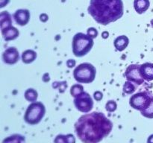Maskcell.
I'll use <instances>...</instances> for the list:
<instances>
[{
	"label": "cell",
	"mask_w": 153,
	"mask_h": 143,
	"mask_svg": "<svg viewBox=\"0 0 153 143\" xmlns=\"http://www.w3.org/2000/svg\"><path fill=\"white\" fill-rule=\"evenodd\" d=\"M113 123L105 115L93 112L81 116L75 124V132L85 143H97L111 133Z\"/></svg>",
	"instance_id": "obj_1"
},
{
	"label": "cell",
	"mask_w": 153,
	"mask_h": 143,
	"mask_svg": "<svg viewBox=\"0 0 153 143\" xmlns=\"http://www.w3.org/2000/svg\"><path fill=\"white\" fill-rule=\"evenodd\" d=\"M122 0H91L88 13L96 22L107 25L120 19L123 15Z\"/></svg>",
	"instance_id": "obj_2"
},
{
	"label": "cell",
	"mask_w": 153,
	"mask_h": 143,
	"mask_svg": "<svg viewBox=\"0 0 153 143\" xmlns=\"http://www.w3.org/2000/svg\"><path fill=\"white\" fill-rule=\"evenodd\" d=\"M94 46L92 37L83 33H77L73 39V52L75 56L83 57L86 55Z\"/></svg>",
	"instance_id": "obj_3"
},
{
	"label": "cell",
	"mask_w": 153,
	"mask_h": 143,
	"mask_svg": "<svg viewBox=\"0 0 153 143\" xmlns=\"http://www.w3.org/2000/svg\"><path fill=\"white\" fill-rule=\"evenodd\" d=\"M97 70L94 66L89 63H81L73 71V76L76 81L82 83H92L96 77Z\"/></svg>",
	"instance_id": "obj_4"
},
{
	"label": "cell",
	"mask_w": 153,
	"mask_h": 143,
	"mask_svg": "<svg viewBox=\"0 0 153 143\" xmlns=\"http://www.w3.org/2000/svg\"><path fill=\"white\" fill-rule=\"evenodd\" d=\"M45 113L46 107L44 104L39 101H34L27 108L24 116V120L28 125H37L44 117Z\"/></svg>",
	"instance_id": "obj_5"
},
{
	"label": "cell",
	"mask_w": 153,
	"mask_h": 143,
	"mask_svg": "<svg viewBox=\"0 0 153 143\" xmlns=\"http://www.w3.org/2000/svg\"><path fill=\"white\" fill-rule=\"evenodd\" d=\"M152 96V93L149 91L137 92L131 95L129 99V104L132 108L141 111L148 107Z\"/></svg>",
	"instance_id": "obj_6"
},
{
	"label": "cell",
	"mask_w": 153,
	"mask_h": 143,
	"mask_svg": "<svg viewBox=\"0 0 153 143\" xmlns=\"http://www.w3.org/2000/svg\"><path fill=\"white\" fill-rule=\"evenodd\" d=\"M74 104L76 109L82 113H89L94 107V101L91 95L86 92H83L76 97Z\"/></svg>",
	"instance_id": "obj_7"
},
{
	"label": "cell",
	"mask_w": 153,
	"mask_h": 143,
	"mask_svg": "<svg viewBox=\"0 0 153 143\" xmlns=\"http://www.w3.org/2000/svg\"><path fill=\"white\" fill-rule=\"evenodd\" d=\"M140 65L138 64H131L127 67L124 75L128 81H131L137 85L144 83V79L140 74Z\"/></svg>",
	"instance_id": "obj_8"
},
{
	"label": "cell",
	"mask_w": 153,
	"mask_h": 143,
	"mask_svg": "<svg viewBox=\"0 0 153 143\" xmlns=\"http://www.w3.org/2000/svg\"><path fill=\"white\" fill-rule=\"evenodd\" d=\"M2 59L4 63L7 64H15L19 59V52L15 47H10L6 49L2 55Z\"/></svg>",
	"instance_id": "obj_9"
},
{
	"label": "cell",
	"mask_w": 153,
	"mask_h": 143,
	"mask_svg": "<svg viewBox=\"0 0 153 143\" xmlns=\"http://www.w3.org/2000/svg\"><path fill=\"white\" fill-rule=\"evenodd\" d=\"M13 18L16 24L21 26L28 24L30 19V12L27 9H19L13 14Z\"/></svg>",
	"instance_id": "obj_10"
},
{
	"label": "cell",
	"mask_w": 153,
	"mask_h": 143,
	"mask_svg": "<svg viewBox=\"0 0 153 143\" xmlns=\"http://www.w3.org/2000/svg\"><path fill=\"white\" fill-rule=\"evenodd\" d=\"M140 74L146 81L153 80V63H145L140 65Z\"/></svg>",
	"instance_id": "obj_11"
},
{
	"label": "cell",
	"mask_w": 153,
	"mask_h": 143,
	"mask_svg": "<svg viewBox=\"0 0 153 143\" xmlns=\"http://www.w3.org/2000/svg\"><path fill=\"white\" fill-rule=\"evenodd\" d=\"M1 34H2L4 40L10 41V40H13L19 37V32L15 27L11 25V26H9L1 30Z\"/></svg>",
	"instance_id": "obj_12"
},
{
	"label": "cell",
	"mask_w": 153,
	"mask_h": 143,
	"mask_svg": "<svg viewBox=\"0 0 153 143\" xmlns=\"http://www.w3.org/2000/svg\"><path fill=\"white\" fill-rule=\"evenodd\" d=\"M129 43V40L126 35H121L117 37L114 42V45L116 49L120 52L125 50Z\"/></svg>",
	"instance_id": "obj_13"
},
{
	"label": "cell",
	"mask_w": 153,
	"mask_h": 143,
	"mask_svg": "<svg viewBox=\"0 0 153 143\" xmlns=\"http://www.w3.org/2000/svg\"><path fill=\"white\" fill-rule=\"evenodd\" d=\"M150 6L149 0H134V7L135 11L139 14L144 13Z\"/></svg>",
	"instance_id": "obj_14"
},
{
	"label": "cell",
	"mask_w": 153,
	"mask_h": 143,
	"mask_svg": "<svg viewBox=\"0 0 153 143\" xmlns=\"http://www.w3.org/2000/svg\"><path fill=\"white\" fill-rule=\"evenodd\" d=\"M0 22H1L0 25H1V30L9 26H11V16L7 13V11L1 12V15H0Z\"/></svg>",
	"instance_id": "obj_15"
},
{
	"label": "cell",
	"mask_w": 153,
	"mask_h": 143,
	"mask_svg": "<svg viewBox=\"0 0 153 143\" xmlns=\"http://www.w3.org/2000/svg\"><path fill=\"white\" fill-rule=\"evenodd\" d=\"M36 57H37V53L34 51L28 49L22 52V62L25 63H31L36 59Z\"/></svg>",
	"instance_id": "obj_16"
},
{
	"label": "cell",
	"mask_w": 153,
	"mask_h": 143,
	"mask_svg": "<svg viewBox=\"0 0 153 143\" xmlns=\"http://www.w3.org/2000/svg\"><path fill=\"white\" fill-rule=\"evenodd\" d=\"M24 95H25V99L28 101H31V102H34V101H37V97H38L37 92L32 88L27 89L25 92Z\"/></svg>",
	"instance_id": "obj_17"
},
{
	"label": "cell",
	"mask_w": 153,
	"mask_h": 143,
	"mask_svg": "<svg viewBox=\"0 0 153 143\" xmlns=\"http://www.w3.org/2000/svg\"><path fill=\"white\" fill-rule=\"evenodd\" d=\"M140 113H141L142 116L147 118V119H153V96L148 107L145 108L144 110H141Z\"/></svg>",
	"instance_id": "obj_18"
},
{
	"label": "cell",
	"mask_w": 153,
	"mask_h": 143,
	"mask_svg": "<svg viewBox=\"0 0 153 143\" xmlns=\"http://www.w3.org/2000/svg\"><path fill=\"white\" fill-rule=\"evenodd\" d=\"M84 92V87L81 84H74L70 89V93H71L72 96L74 98L77 97L78 95H80L81 93Z\"/></svg>",
	"instance_id": "obj_19"
},
{
	"label": "cell",
	"mask_w": 153,
	"mask_h": 143,
	"mask_svg": "<svg viewBox=\"0 0 153 143\" xmlns=\"http://www.w3.org/2000/svg\"><path fill=\"white\" fill-rule=\"evenodd\" d=\"M136 87L132 82L126 81L123 86V92L126 94H131L135 91Z\"/></svg>",
	"instance_id": "obj_20"
},
{
	"label": "cell",
	"mask_w": 153,
	"mask_h": 143,
	"mask_svg": "<svg viewBox=\"0 0 153 143\" xmlns=\"http://www.w3.org/2000/svg\"><path fill=\"white\" fill-rule=\"evenodd\" d=\"M117 103L115 102L114 101H113V100H111V101H108V102L106 103L105 109L107 111L110 112V113L114 112L115 110H117Z\"/></svg>",
	"instance_id": "obj_21"
},
{
	"label": "cell",
	"mask_w": 153,
	"mask_h": 143,
	"mask_svg": "<svg viewBox=\"0 0 153 143\" xmlns=\"http://www.w3.org/2000/svg\"><path fill=\"white\" fill-rule=\"evenodd\" d=\"M88 35L92 37L93 39L96 38L98 36V31L96 28H90L88 29Z\"/></svg>",
	"instance_id": "obj_22"
},
{
	"label": "cell",
	"mask_w": 153,
	"mask_h": 143,
	"mask_svg": "<svg viewBox=\"0 0 153 143\" xmlns=\"http://www.w3.org/2000/svg\"><path fill=\"white\" fill-rule=\"evenodd\" d=\"M94 98L97 100V101H100V100H102V98L103 95L101 92H100V91H97V92H94Z\"/></svg>",
	"instance_id": "obj_23"
},
{
	"label": "cell",
	"mask_w": 153,
	"mask_h": 143,
	"mask_svg": "<svg viewBox=\"0 0 153 143\" xmlns=\"http://www.w3.org/2000/svg\"><path fill=\"white\" fill-rule=\"evenodd\" d=\"M67 65L69 68H72V67H73L76 65V61L73 59H70L69 60H67Z\"/></svg>",
	"instance_id": "obj_24"
},
{
	"label": "cell",
	"mask_w": 153,
	"mask_h": 143,
	"mask_svg": "<svg viewBox=\"0 0 153 143\" xmlns=\"http://www.w3.org/2000/svg\"><path fill=\"white\" fill-rule=\"evenodd\" d=\"M8 2L9 0H0V7H4Z\"/></svg>",
	"instance_id": "obj_25"
},
{
	"label": "cell",
	"mask_w": 153,
	"mask_h": 143,
	"mask_svg": "<svg viewBox=\"0 0 153 143\" xmlns=\"http://www.w3.org/2000/svg\"><path fill=\"white\" fill-rule=\"evenodd\" d=\"M48 19V16H46V14H42L40 16V20L43 21V22H46Z\"/></svg>",
	"instance_id": "obj_26"
},
{
	"label": "cell",
	"mask_w": 153,
	"mask_h": 143,
	"mask_svg": "<svg viewBox=\"0 0 153 143\" xmlns=\"http://www.w3.org/2000/svg\"><path fill=\"white\" fill-rule=\"evenodd\" d=\"M147 142H153V134H152V135H151L149 137Z\"/></svg>",
	"instance_id": "obj_27"
}]
</instances>
